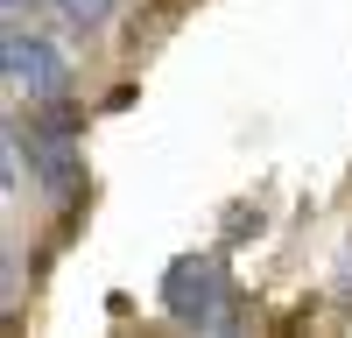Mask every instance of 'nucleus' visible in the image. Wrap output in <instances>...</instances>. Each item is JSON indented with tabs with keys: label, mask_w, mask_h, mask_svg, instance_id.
I'll list each match as a JSON object with an SVG mask.
<instances>
[{
	"label": "nucleus",
	"mask_w": 352,
	"mask_h": 338,
	"mask_svg": "<svg viewBox=\"0 0 352 338\" xmlns=\"http://www.w3.org/2000/svg\"><path fill=\"white\" fill-rule=\"evenodd\" d=\"M162 310L176 324H197V331H226L240 310H232V289H226V275H219V261H169V275H162Z\"/></svg>",
	"instance_id": "f257e3e1"
},
{
	"label": "nucleus",
	"mask_w": 352,
	"mask_h": 338,
	"mask_svg": "<svg viewBox=\"0 0 352 338\" xmlns=\"http://www.w3.org/2000/svg\"><path fill=\"white\" fill-rule=\"evenodd\" d=\"M0 71H8V84H14L28 106H50V99H64V92H71V56L56 49V43H43V36H28L21 21L8 28Z\"/></svg>",
	"instance_id": "f03ea898"
},
{
	"label": "nucleus",
	"mask_w": 352,
	"mask_h": 338,
	"mask_svg": "<svg viewBox=\"0 0 352 338\" xmlns=\"http://www.w3.org/2000/svg\"><path fill=\"white\" fill-rule=\"evenodd\" d=\"M28 155H36V177L50 197H71L78 190V148L64 127H28Z\"/></svg>",
	"instance_id": "7ed1b4c3"
},
{
	"label": "nucleus",
	"mask_w": 352,
	"mask_h": 338,
	"mask_svg": "<svg viewBox=\"0 0 352 338\" xmlns=\"http://www.w3.org/2000/svg\"><path fill=\"white\" fill-rule=\"evenodd\" d=\"M56 14H64L71 28H85V36H92V28H106L113 21V8H120V0H50Z\"/></svg>",
	"instance_id": "20e7f679"
},
{
	"label": "nucleus",
	"mask_w": 352,
	"mask_h": 338,
	"mask_svg": "<svg viewBox=\"0 0 352 338\" xmlns=\"http://www.w3.org/2000/svg\"><path fill=\"white\" fill-rule=\"evenodd\" d=\"M21 8H50V0H8V14H21Z\"/></svg>",
	"instance_id": "39448f33"
}]
</instances>
